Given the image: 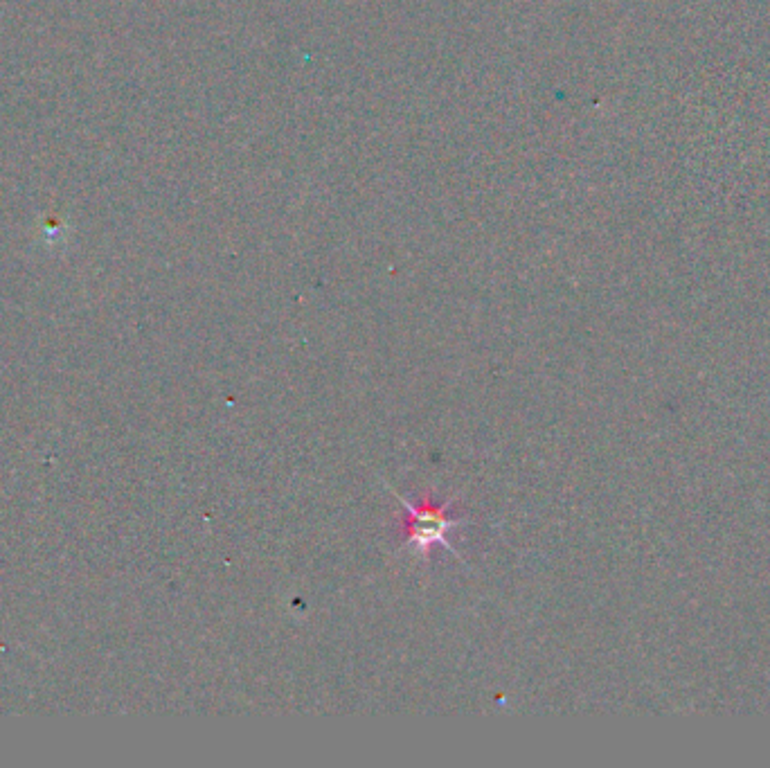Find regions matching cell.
Masks as SVG:
<instances>
[{"mask_svg": "<svg viewBox=\"0 0 770 768\" xmlns=\"http://www.w3.org/2000/svg\"><path fill=\"white\" fill-rule=\"evenodd\" d=\"M395 496L401 505L408 509V523H406V548L417 550V555H426L433 546H442L451 552V555L458 557V552L449 543V532L462 528L464 523L462 519H451L449 516V507L453 505V498L446 500V503H431V500H424V503L413 505L408 498L399 496L395 491Z\"/></svg>", "mask_w": 770, "mask_h": 768, "instance_id": "6da1fadb", "label": "cell"}]
</instances>
